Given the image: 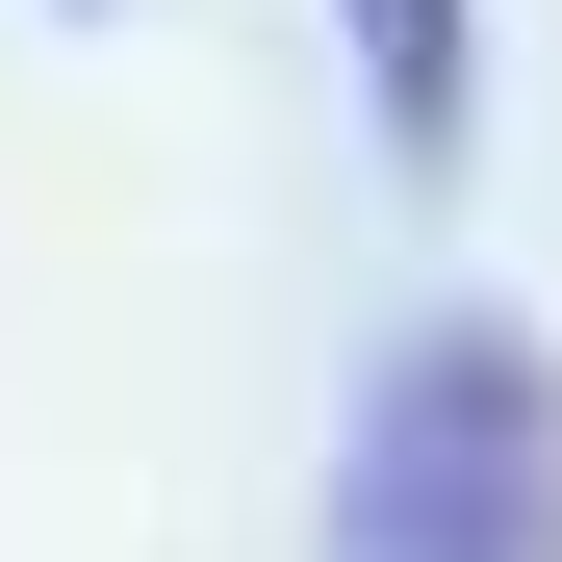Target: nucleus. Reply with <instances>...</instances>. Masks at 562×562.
<instances>
[{"label":"nucleus","mask_w":562,"mask_h":562,"mask_svg":"<svg viewBox=\"0 0 562 562\" xmlns=\"http://www.w3.org/2000/svg\"><path fill=\"white\" fill-rule=\"evenodd\" d=\"M333 562H562V358L512 307H435V333L358 358Z\"/></svg>","instance_id":"obj_1"},{"label":"nucleus","mask_w":562,"mask_h":562,"mask_svg":"<svg viewBox=\"0 0 562 562\" xmlns=\"http://www.w3.org/2000/svg\"><path fill=\"white\" fill-rule=\"evenodd\" d=\"M358 128H384V179H460V128H486L460 0H358Z\"/></svg>","instance_id":"obj_2"}]
</instances>
